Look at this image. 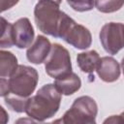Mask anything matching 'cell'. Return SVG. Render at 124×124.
<instances>
[{
  "instance_id": "9a60e30c",
  "label": "cell",
  "mask_w": 124,
  "mask_h": 124,
  "mask_svg": "<svg viewBox=\"0 0 124 124\" xmlns=\"http://www.w3.org/2000/svg\"><path fill=\"white\" fill-rule=\"evenodd\" d=\"M124 0H95V6L101 13H114L122 8Z\"/></svg>"
},
{
  "instance_id": "2e32d148",
  "label": "cell",
  "mask_w": 124,
  "mask_h": 124,
  "mask_svg": "<svg viewBox=\"0 0 124 124\" xmlns=\"http://www.w3.org/2000/svg\"><path fill=\"white\" fill-rule=\"evenodd\" d=\"M5 98L6 105L14 111L16 112H23L25 111L26 104L28 101V98H19L14 95H7Z\"/></svg>"
},
{
  "instance_id": "7c38bea8",
  "label": "cell",
  "mask_w": 124,
  "mask_h": 124,
  "mask_svg": "<svg viewBox=\"0 0 124 124\" xmlns=\"http://www.w3.org/2000/svg\"><path fill=\"white\" fill-rule=\"evenodd\" d=\"M100 55L96 50L80 52L77 56V62L79 69L86 74H92L99 63Z\"/></svg>"
},
{
  "instance_id": "6da1fadb",
  "label": "cell",
  "mask_w": 124,
  "mask_h": 124,
  "mask_svg": "<svg viewBox=\"0 0 124 124\" xmlns=\"http://www.w3.org/2000/svg\"><path fill=\"white\" fill-rule=\"evenodd\" d=\"M61 95L54 83L45 84L38 90L36 95L28 98L24 112L38 122L51 118L60 108Z\"/></svg>"
},
{
  "instance_id": "4fadbf2b",
  "label": "cell",
  "mask_w": 124,
  "mask_h": 124,
  "mask_svg": "<svg viewBox=\"0 0 124 124\" xmlns=\"http://www.w3.org/2000/svg\"><path fill=\"white\" fill-rule=\"evenodd\" d=\"M17 59L11 51H0V77L10 78L17 69Z\"/></svg>"
},
{
  "instance_id": "e0dca14e",
  "label": "cell",
  "mask_w": 124,
  "mask_h": 124,
  "mask_svg": "<svg viewBox=\"0 0 124 124\" xmlns=\"http://www.w3.org/2000/svg\"><path fill=\"white\" fill-rule=\"evenodd\" d=\"M70 7L77 12H88L95 6V0H67Z\"/></svg>"
},
{
  "instance_id": "ba28073f",
  "label": "cell",
  "mask_w": 124,
  "mask_h": 124,
  "mask_svg": "<svg viewBox=\"0 0 124 124\" xmlns=\"http://www.w3.org/2000/svg\"><path fill=\"white\" fill-rule=\"evenodd\" d=\"M15 46L18 48L29 47L34 41V28L27 17H21L13 23Z\"/></svg>"
},
{
  "instance_id": "8fae6325",
  "label": "cell",
  "mask_w": 124,
  "mask_h": 124,
  "mask_svg": "<svg viewBox=\"0 0 124 124\" xmlns=\"http://www.w3.org/2000/svg\"><path fill=\"white\" fill-rule=\"evenodd\" d=\"M54 85L62 95L70 96L80 88L81 80L77 74L72 72L62 78H55Z\"/></svg>"
},
{
  "instance_id": "44dd1931",
  "label": "cell",
  "mask_w": 124,
  "mask_h": 124,
  "mask_svg": "<svg viewBox=\"0 0 124 124\" xmlns=\"http://www.w3.org/2000/svg\"><path fill=\"white\" fill-rule=\"evenodd\" d=\"M121 68H122L123 75H124V57H123V58H122V60H121Z\"/></svg>"
},
{
  "instance_id": "d6986e66",
  "label": "cell",
  "mask_w": 124,
  "mask_h": 124,
  "mask_svg": "<svg viewBox=\"0 0 124 124\" xmlns=\"http://www.w3.org/2000/svg\"><path fill=\"white\" fill-rule=\"evenodd\" d=\"M19 0H1V11L5 12L18 3Z\"/></svg>"
},
{
  "instance_id": "277c9868",
  "label": "cell",
  "mask_w": 124,
  "mask_h": 124,
  "mask_svg": "<svg viewBox=\"0 0 124 124\" xmlns=\"http://www.w3.org/2000/svg\"><path fill=\"white\" fill-rule=\"evenodd\" d=\"M38 80L39 75L36 69L25 65H18L17 69L8 79V95L27 99L35 91Z\"/></svg>"
},
{
  "instance_id": "8992f818",
  "label": "cell",
  "mask_w": 124,
  "mask_h": 124,
  "mask_svg": "<svg viewBox=\"0 0 124 124\" xmlns=\"http://www.w3.org/2000/svg\"><path fill=\"white\" fill-rule=\"evenodd\" d=\"M45 70L54 79L72 73V62L68 49L60 44H53L45 61Z\"/></svg>"
},
{
  "instance_id": "ac0fdd59",
  "label": "cell",
  "mask_w": 124,
  "mask_h": 124,
  "mask_svg": "<svg viewBox=\"0 0 124 124\" xmlns=\"http://www.w3.org/2000/svg\"><path fill=\"white\" fill-rule=\"evenodd\" d=\"M104 123H124V111L119 115H111L109 118H107Z\"/></svg>"
},
{
  "instance_id": "7a4b0ae2",
  "label": "cell",
  "mask_w": 124,
  "mask_h": 124,
  "mask_svg": "<svg viewBox=\"0 0 124 124\" xmlns=\"http://www.w3.org/2000/svg\"><path fill=\"white\" fill-rule=\"evenodd\" d=\"M62 0H39L34 8V19L37 27L44 34L57 38L58 26L62 16Z\"/></svg>"
},
{
  "instance_id": "9c48e42d",
  "label": "cell",
  "mask_w": 124,
  "mask_h": 124,
  "mask_svg": "<svg viewBox=\"0 0 124 124\" xmlns=\"http://www.w3.org/2000/svg\"><path fill=\"white\" fill-rule=\"evenodd\" d=\"M50 49L51 44L49 40L43 35H38L34 43L28 47L26 51V57L29 62L39 65L46 61Z\"/></svg>"
},
{
  "instance_id": "ffe728a7",
  "label": "cell",
  "mask_w": 124,
  "mask_h": 124,
  "mask_svg": "<svg viewBox=\"0 0 124 124\" xmlns=\"http://www.w3.org/2000/svg\"><path fill=\"white\" fill-rule=\"evenodd\" d=\"M0 86H1V97H6L9 94V85H8V79L5 78H0Z\"/></svg>"
},
{
  "instance_id": "3957f363",
  "label": "cell",
  "mask_w": 124,
  "mask_h": 124,
  "mask_svg": "<svg viewBox=\"0 0 124 124\" xmlns=\"http://www.w3.org/2000/svg\"><path fill=\"white\" fill-rule=\"evenodd\" d=\"M57 38L78 49H86L91 46L92 36L90 31L81 24H78L66 13H62L57 31Z\"/></svg>"
},
{
  "instance_id": "5bb4252c",
  "label": "cell",
  "mask_w": 124,
  "mask_h": 124,
  "mask_svg": "<svg viewBox=\"0 0 124 124\" xmlns=\"http://www.w3.org/2000/svg\"><path fill=\"white\" fill-rule=\"evenodd\" d=\"M1 38H0V46L1 48L12 47L15 46L14 41V28L13 24L8 22L3 16L1 17Z\"/></svg>"
},
{
  "instance_id": "5b68a950",
  "label": "cell",
  "mask_w": 124,
  "mask_h": 124,
  "mask_svg": "<svg viewBox=\"0 0 124 124\" xmlns=\"http://www.w3.org/2000/svg\"><path fill=\"white\" fill-rule=\"evenodd\" d=\"M97 113L98 106L95 100L89 96H80L74 101L72 107L64 113L62 118L55 122L95 124Z\"/></svg>"
},
{
  "instance_id": "52a82bcc",
  "label": "cell",
  "mask_w": 124,
  "mask_h": 124,
  "mask_svg": "<svg viewBox=\"0 0 124 124\" xmlns=\"http://www.w3.org/2000/svg\"><path fill=\"white\" fill-rule=\"evenodd\" d=\"M100 42L103 48L111 55L124 47V24L121 22L106 23L100 31Z\"/></svg>"
},
{
  "instance_id": "30bf717a",
  "label": "cell",
  "mask_w": 124,
  "mask_h": 124,
  "mask_svg": "<svg viewBox=\"0 0 124 124\" xmlns=\"http://www.w3.org/2000/svg\"><path fill=\"white\" fill-rule=\"evenodd\" d=\"M96 72L103 81L113 82L120 77V66L113 57L104 56L100 58Z\"/></svg>"
}]
</instances>
